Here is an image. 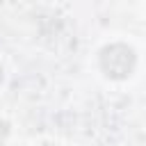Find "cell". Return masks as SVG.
Segmentation results:
<instances>
[{"instance_id":"6da1fadb","label":"cell","mask_w":146,"mask_h":146,"mask_svg":"<svg viewBox=\"0 0 146 146\" xmlns=\"http://www.w3.org/2000/svg\"><path fill=\"white\" fill-rule=\"evenodd\" d=\"M100 66H103V71L110 78L121 80V78H125V75L132 73V68H135V52L125 43H112V46L103 48V52H100Z\"/></svg>"},{"instance_id":"7a4b0ae2","label":"cell","mask_w":146,"mask_h":146,"mask_svg":"<svg viewBox=\"0 0 146 146\" xmlns=\"http://www.w3.org/2000/svg\"><path fill=\"white\" fill-rule=\"evenodd\" d=\"M7 132H9V128H7V123L5 121H0V141L7 137Z\"/></svg>"}]
</instances>
